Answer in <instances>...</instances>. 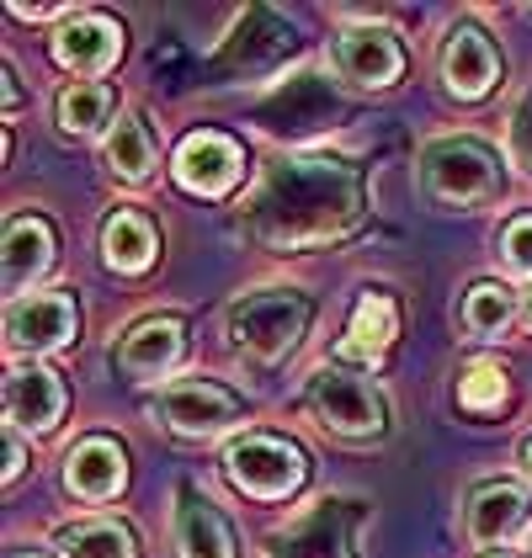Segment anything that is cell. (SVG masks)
Masks as SVG:
<instances>
[{
  "label": "cell",
  "mask_w": 532,
  "mask_h": 558,
  "mask_svg": "<svg viewBox=\"0 0 532 558\" xmlns=\"http://www.w3.org/2000/svg\"><path fill=\"white\" fill-rule=\"evenodd\" d=\"M362 218V181L330 155H282L271 160L251 197V234L271 251H304L352 234Z\"/></svg>",
  "instance_id": "6da1fadb"
},
{
  "label": "cell",
  "mask_w": 532,
  "mask_h": 558,
  "mask_svg": "<svg viewBox=\"0 0 532 558\" xmlns=\"http://www.w3.org/2000/svg\"><path fill=\"white\" fill-rule=\"evenodd\" d=\"M310 330V299L293 288H262L229 308V345L256 362V367H277Z\"/></svg>",
  "instance_id": "7a4b0ae2"
},
{
  "label": "cell",
  "mask_w": 532,
  "mask_h": 558,
  "mask_svg": "<svg viewBox=\"0 0 532 558\" xmlns=\"http://www.w3.org/2000/svg\"><path fill=\"white\" fill-rule=\"evenodd\" d=\"M421 186L437 208H480L500 197V160L474 138H437L421 155Z\"/></svg>",
  "instance_id": "3957f363"
},
{
  "label": "cell",
  "mask_w": 532,
  "mask_h": 558,
  "mask_svg": "<svg viewBox=\"0 0 532 558\" xmlns=\"http://www.w3.org/2000/svg\"><path fill=\"white\" fill-rule=\"evenodd\" d=\"M223 473H229V484H234L240 495H251V500H288V495L304 484L310 463H304V452H299L293 441H282V436H245V441L229 447Z\"/></svg>",
  "instance_id": "277c9868"
},
{
  "label": "cell",
  "mask_w": 532,
  "mask_h": 558,
  "mask_svg": "<svg viewBox=\"0 0 532 558\" xmlns=\"http://www.w3.org/2000/svg\"><path fill=\"white\" fill-rule=\"evenodd\" d=\"M304 399H310V415L319 421L325 430H336V436H378L384 430V399H378V388L367 384V378H356V373H341V367H319L304 388Z\"/></svg>",
  "instance_id": "5b68a950"
},
{
  "label": "cell",
  "mask_w": 532,
  "mask_h": 558,
  "mask_svg": "<svg viewBox=\"0 0 532 558\" xmlns=\"http://www.w3.org/2000/svg\"><path fill=\"white\" fill-rule=\"evenodd\" d=\"M155 415L177 436H219V430L245 421V404H240V393H229L214 378H181V384L160 388Z\"/></svg>",
  "instance_id": "8992f818"
},
{
  "label": "cell",
  "mask_w": 532,
  "mask_h": 558,
  "mask_svg": "<svg viewBox=\"0 0 532 558\" xmlns=\"http://www.w3.org/2000/svg\"><path fill=\"white\" fill-rule=\"evenodd\" d=\"M256 118H262V129L271 138H310L319 129H336L341 101H336V90L325 86L319 75H293L288 86H277L256 107Z\"/></svg>",
  "instance_id": "52a82bcc"
},
{
  "label": "cell",
  "mask_w": 532,
  "mask_h": 558,
  "mask_svg": "<svg viewBox=\"0 0 532 558\" xmlns=\"http://www.w3.org/2000/svg\"><path fill=\"white\" fill-rule=\"evenodd\" d=\"M177 181L197 197H223L240 175H245V149L229 138V133H186V144L177 149Z\"/></svg>",
  "instance_id": "ba28073f"
},
{
  "label": "cell",
  "mask_w": 532,
  "mask_h": 558,
  "mask_svg": "<svg viewBox=\"0 0 532 558\" xmlns=\"http://www.w3.org/2000/svg\"><path fill=\"white\" fill-rule=\"evenodd\" d=\"M75 325H81V314H75L70 293H33V299H16L5 308V341L16 351H33V356L70 345Z\"/></svg>",
  "instance_id": "9c48e42d"
},
{
  "label": "cell",
  "mask_w": 532,
  "mask_h": 558,
  "mask_svg": "<svg viewBox=\"0 0 532 558\" xmlns=\"http://www.w3.org/2000/svg\"><path fill=\"white\" fill-rule=\"evenodd\" d=\"M352 500H319L277 537L271 558H352Z\"/></svg>",
  "instance_id": "30bf717a"
},
{
  "label": "cell",
  "mask_w": 532,
  "mask_h": 558,
  "mask_svg": "<svg viewBox=\"0 0 532 558\" xmlns=\"http://www.w3.org/2000/svg\"><path fill=\"white\" fill-rule=\"evenodd\" d=\"M336 70L356 81V86L367 90H384L399 81V70H404V48L389 27H373V22H362V27H347L341 38H336Z\"/></svg>",
  "instance_id": "8fae6325"
},
{
  "label": "cell",
  "mask_w": 532,
  "mask_h": 558,
  "mask_svg": "<svg viewBox=\"0 0 532 558\" xmlns=\"http://www.w3.org/2000/svg\"><path fill=\"white\" fill-rule=\"evenodd\" d=\"M5 415H11V430H53L59 415H64V384L59 373L48 367H11L5 373Z\"/></svg>",
  "instance_id": "7c38bea8"
},
{
  "label": "cell",
  "mask_w": 532,
  "mask_h": 558,
  "mask_svg": "<svg viewBox=\"0 0 532 558\" xmlns=\"http://www.w3.org/2000/svg\"><path fill=\"white\" fill-rule=\"evenodd\" d=\"M500 75V53L480 27H452L443 48V81L458 101H480Z\"/></svg>",
  "instance_id": "4fadbf2b"
},
{
  "label": "cell",
  "mask_w": 532,
  "mask_h": 558,
  "mask_svg": "<svg viewBox=\"0 0 532 558\" xmlns=\"http://www.w3.org/2000/svg\"><path fill=\"white\" fill-rule=\"evenodd\" d=\"M123 53V27L112 16H70L53 38V59L75 75H101Z\"/></svg>",
  "instance_id": "5bb4252c"
},
{
  "label": "cell",
  "mask_w": 532,
  "mask_h": 558,
  "mask_svg": "<svg viewBox=\"0 0 532 558\" xmlns=\"http://www.w3.org/2000/svg\"><path fill=\"white\" fill-rule=\"evenodd\" d=\"M112 362H118V373H129L133 384L166 378L181 362V325L177 319H144V325H133L129 336H123V345L112 351Z\"/></svg>",
  "instance_id": "9a60e30c"
},
{
  "label": "cell",
  "mask_w": 532,
  "mask_h": 558,
  "mask_svg": "<svg viewBox=\"0 0 532 558\" xmlns=\"http://www.w3.org/2000/svg\"><path fill=\"white\" fill-rule=\"evenodd\" d=\"M123 484H129V458L107 436H90L64 458V489L81 500H112Z\"/></svg>",
  "instance_id": "2e32d148"
},
{
  "label": "cell",
  "mask_w": 532,
  "mask_h": 558,
  "mask_svg": "<svg viewBox=\"0 0 532 558\" xmlns=\"http://www.w3.org/2000/svg\"><path fill=\"white\" fill-rule=\"evenodd\" d=\"M53 266V229L44 218H11L5 229V293L11 303L27 299V288Z\"/></svg>",
  "instance_id": "e0dca14e"
},
{
  "label": "cell",
  "mask_w": 532,
  "mask_h": 558,
  "mask_svg": "<svg viewBox=\"0 0 532 558\" xmlns=\"http://www.w3.org/2000/svg\"><path fill=\"white\" fill-rule=\"evenodd\" d=\"M528 489L522 484H485L480 495H474V506H469V537L474 543H511L522 526H528Z\"/></svg>",
  "instance_id": "ac0fdd59"
},
{
  "label": "cell",
  "mask_w": 532,
  "mask_h": 558,
  "mask_svg": "<svg viewBox=\"0 0 532 558\" xmlns=\"http://www.w3.org/2000/svg\"><path fill=\"white\" fill-rule=\"evenodd\" d=\"M177 554L181 558H234V537L223 526V515L197 500L192 489H181L177 506Z\"/></svg>",
  "instance_id": "d6986e66"
},
{
  "label": "cell",
  "mask_w": 532,
  "mask_h": 558,
  "mask_svg": "<svg viewBox=\"0 0 532 558\" xmlns=\"http://www.w3.org/2000/svg\"><path fill=\"white\" fill-rule=\"evenodd\" d=\"M101 155H107V171L118 175V181H149L155 166H160V144H155V133H149V123L138 112L112 123Z\"/></svg>",
  "instance_id": "ffe728a7"
},
{
  "label": "cell",
  "mask_w": 532,
  "mask_h": 558,
  "mask_svg": "<svg viewBox=\"0 0 532 558\" xmlns=\"http://www.w3.org/2000/svg\"><path fill=\"white\" fill-rule=\"evenodd\" d=\"M399 336V308L389 293H362L352 308V325H347V356H362V362H373V356H384Z\"/></svg>",
  "instance_id": "44dd1931"
},
{
  "label": "cell",
  "mask_w": 532,
  "mask_h": 558,
  "mask_svg": "<svg viewBox=\"0 0 532 558\" xmlns=\"http://www.w3.org/2000/svg\"><path fill=\"white\" fill-rule=\"evenodd\" d=\"M101 256L112 271H144L149 260H155V229H149V218L138 214H112L107 218V229H101Z\"/></svg>",
  "instance_id": "7402d4cb"
},
{
  "label": "cell",
  "mask_w": 532,
  "mask_h": 558,
  "mask_svg": "<svg viewBox=\"0 0 532 558\" xmlns=\"http://www.w3.org/2000/svg\"><path fill=\"white\" fill-rule=\"evenodd\" d=\"M64 558H133V537L118 521H75L59 532Z\"/></svg>",
  "instance_id": "603a6c76"
},
{
  "label": "cell",
  "mask_w": 532,
  "mask_h": 558,
  "mask_svg": "<svg viewBox=\"0 0 532 558\" xmlns=\"http://www.w3.org/2000/svg\"><path fill=\"white\" fill-rule=\"evenodd\" d=\"M112 118V90L96 86V81H75V86L59 90V129L64 133H96Z\"/></svg>",
  "instance_id": "cb8c5ba5"
},
{
  "label": "cell",
  "mask_w": 532,
  "mask_h": 558,
  "mask_svg": "<svg viewBox=\"0 0 532 558\" xmlns=\"http://www.w3.org/2000/svg\"><path fill=\"white\" fill-rule=\"evenodd\" d=\"M506 319H511V293L500 288V282H480V288H469V299H463V330L469 336H500L506 330Z\"/></svg>",
  "instance_id": "d4e9b609"
},
{
  "label": "cell",
  "mask_w": 532,
  "mask_h": 558,
  "mask_svg": "<svg viewBox=\"0 0 532 558\" xmlns=\"http://www.w3.org/2000/svg\"><path fill=\"white\" fill-rule=\"evenodd\" d=\"M500 399H506V367H495V362H474V367L458 378V404H463L469 415L500 410Z\"/></svg>",
  "instance_id": "484cf974"
},
{
  "label": "cell",
  "mask_w": 532,
  "mask_h": 558,
  "mask_svg": "<svg viewBox=\"0 0 532 558\" xmlns=\"http://www.w3.org/2000/svg\"><path fill=\"white\" fill-rule=\"evenodd\" d=\"M500 251H506V266H511V271L532 277V214H522V218H511V223H506Z\"/></svg>",
  "instance_id": "4316f807"
},
{
  "label": "cell",
  "mask_w": 532,
  "mask_h": 558,
  "mask_svg": "<svg viewBox=\"0 0 532 558\" xmlns=\"http://www.w3.org/2000/svg\"><path fill=\"white\" fill-rule=\"evenodd\" d=\"M511 160L532 175V90L517 101V112H511Z\"/></svg>",
  "instance_id": "83f0119b"
},
{
  "label": "cell",
  "mask_w": 532,
  "mask_h": 558,
  "mask_svg": "<svg viewBox=\"0 0 532 558\" xmlns=\"http://www.w3.org/2000/svg\"><path fill=\"white\" fill-rule=\"evenodd\" d=\"M11 16H22V22H48V16H64V5H11Z\"/></svg>",
  "instance_id": "f1b7e54d"
},
{
  "label": "cell",
  "mask_w": 532,
  "mask_h": 558,
  "mask_svg": "<svg viewBox=\"0 0 532 558\" xmlns=\"http://www.w3.org/2000/svg\"><path fill=\"white\" fill-rule=\"evenodd\" d=\"M22 473V441H16V430L5 436V478H16Z\"/></svg>",
  "instance_id": "f546056e"
},
{
  "label": "cell",
  "mask_w": 532,
  "mask_h": 558,
  "mask_svg": "<svg viewBox=\"0 0 532 558\" xmlns=\"http://www.w3.org/2000/svg\"><path fill=\"white\" fill-rule=\"evenodd\" d=\"M522 325L532 330V282H528V293H522Z\"/></svg>",
  "instance_id": "4dcf8cb0"
},
{
  "label": "cell",
  "mask_w": 532,
  "mask_h": 558,
  "mask_svg": "<svg viewBox=\"0 0 532 558\" xmlns=\"http://www.w3.org/2000/svg\"><path fill=\"white\" fill-rule=\"evenodd\" d=\"M522 469H528V478H532V441H528V452H522Z\"/></svg>",
  "instance_id": "1f68e13d"
},
{
  "label": "cell",
  "mask_w": 532,
  "mask_h": 558,
  "mask_svg": "<svg viewBox=\"0 0 532 558\" xmlns=\"http://www.w3.org/2000/svg\"><path fill=\"white\" fill-rule=\"evenodd\" d=\"M11 558H44V554H27V548H16V554H11Z\"/></svg>",
  "instance_id": "d6a6232c"
},
{
  "label": "cell",
  "mask_w": 532,
  "mask_h": 558,
  "mask_svg": "<svg viewBox=\"0 0 532 558\" xmlns=\"http://www.w3.org/2000/svg\"><path fill=\"white\" fill-rule=\"evenodd\" d=\"M489 558H506V554H489Z\"/></svg>",
  "instance_id": "836d02e7"
}]
</instances>
